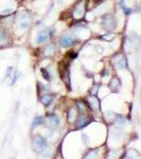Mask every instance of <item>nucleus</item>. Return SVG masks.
<instances>
[{"label":"nucleus","instance_id":"2eb2a0df","mask_svg":"<svg viewBox=\"0 0 141 159\" xmlns=\"http://www.w3.org/2000/svg\"><path fill=\"white\" fill-rule=\"evenodd\" d=\"M67 118H68V122L69 123H73L74 121H75V118H76V110H75V109H74V108L69 109Z\"/></svg>","mask_w":141,"mask_h":159},{"label":"nucleus","instance_id":"6e6552de","mask_svg":"<svg viewBox=\"0 0 141 159\" xmlns=\"http://www.w3.org/2000/svg\"><path fill=\"white\" fill-rule=\"evenodd\" d=\"M46 122L49 127L55 128L59 125V118L55 115V114H51V115L46 119Z\"/></svg>","mask_w":141,"mask_h":159},{"label":"nucleus","instance_id":"dca6fc26","mask_svg":"<svg viewBox=\"0 0 141 159\" xmlns=\"http://www.w3.org/2000/svg\"><path fill=\"white\" fill-rule=\"evenodd\" d=\"M116 67L118 69H124V68H127V61H126L125 58H120L119 61L116 63Z\"/></svg>","mask_w":141,"mask_h":159},{"label":"nucleus","instance_id":"f3484780","mask_svg":"<svg viewBox=\"0 0 141 159\" xmlns=\"http://www.w3.org/2000/svg\"><path fill=\"white\" fill-rule=\"evenodd\" d=\"M76 106H78L79 110L81 111V113H86L88 109V106L87 104H86V102H83V101H78L76 102Z\"/></svg>","mask_w":141,"mask_h":159},{"label":"nucleus","instance_id":"4468645a","mask_svg":"<svg viewBox=\"0 0 141 159\" xmlns=\"http://www.w3.org/2000/svg\"><path fill=\"white\" fill-rule=\"evenodd\" d=\"M44 122H45L44 117H41V116H36L35 118L33 119V122H32L31 128H32V130H34V128H36L37 126H39V125H41V124H44Z\"/></svg>","mask_w":141,"mask_h":159},{"label":"nucleus","instance_id":"9d476101","mask_svg":"<svg viewBox=\"0 0 141 159\" xmlns=\"http://www.w3.org/2000/svg\"><path fill=\"white\" fill-rule=\"evenodd\" d=\"M89 123H90V120H89L88 117L86 115H82L80 118L78 119V121H76V126H78V128H84L85 126H87Z\"/></svg>","mask_w":141,"mask_h":159},{"label":"nucleus","instance_id":"f03ea898","mask_svg":"<svg viewBox=\"0 0 141 159\" xmlns=\"http://www.w3.org/2000/svg\"><path fill=\"white\" fill-rule=\"evenodd\" d=\"M33 148L36 152H41L43 150L47 148V141L43 136L41 135H36L33 137Z\"/></svg>","mask_w":141,"mask_h":159},{"label":"nucleus","instance_id":"20e7f679","mask_svg":"<svg viewBox=\"0 0 141 159\" xmlns=\"http://www.w3.org/2000/svg\"><path fill=\"white\" fill-rule=\"evenodd\" d=\"M52 35V32L50 29H43L37 33L36 36V43L37 44H43L46 43Z\"/></svg>","mask_w":141,"mask_h":159},{"label":"nucleus","instance_id":"4be33fe9","mask_svg":"<svg viewBox=\"0 0 141 159\" xmlns=\"http://www.w3.org/2000/svg\"><path fill=\"white\" fill-rule=\"evenodd\" d=\"M19 75H20V72H18V71H16V72L14 73V75H13V80H12V82H11V85L13 86L15 83H16V81L19 79Z\"/></svg>","mask_w":141,"mask_h":159},{"label":"nucleus","instance_id":"1a4fd4ad","mask_svg":"<svg viewBox=\"0 0 141 159\" xmlns=\"http://www.w3.org/2000/svg\"><path fill=\"white\" fill-rule=\"evenodd\" d=\"M88 105L92 110L95 111H99L100 110V100L96 98V96H91L90 98L88 99Z\"/></svg>","mask_w":141,"mask_h":159},{"label":"nucleus","instance_id":"a211bd4d","mask_svg":"<svg viewBox=\"0 0 141 159\" xmlns=\"http://www.w3.org/2000/svg\"><path fill=\"white\" fill-rule=\"evenodd\" d=\"M98 157H99V151L95 150V151L89 152L87 155H86L85 159H98Z\"/></svg>","mask_w":141,"mask_h":159},{"label":"nucleus","instance_id":"ddd939ff","mask_svg":"<svg viewBox=\"0 0 141 159\" xmlns=\"http://www.w3.org/2000/svg\"><path fill=\"white\" fill-rule=\"evenodd\" d=\"M56 49H55V46L53 44H49L48 46H46V48L44 49V54L46 56H52L54 53H55Z\"/></svg>","mask_w":141,"mask_h":159},{"label":"nucleus","instance_id":"6ab92c4d","mask_svg":"<svg viewBox=\"0 0 141 159\" xmlns=\"http://www.w3.org/2000/svg\"><path fill=\"white\" fill-rule=\"evenodd\" d=\"M116 123H117L119 126H123L126 123V118L123 116H119L118 118L116 119Z\"/></svg>","mask_w":141,"mask_h":159},{"label":"nucleus","instance_id":"9b49d317","mask_svg":"<svg viewBox=\"0 0 141 159\" xmlns=\"http://www.w3.org/2000/svg\"><path fill=\"white\" fill-rule=\"evenodd\" d=\"M53 101H54V97L50 93L44 94V96L41 98V102L43 103V105H45V106L51 105V104L53 103Z\"/></svg>","mask_w":141,"mask_h":159},{"label":"nucleus","instance_id":"aec40b11","mask_svg":"<svg viewBox=\"0 0 141 159\" xmlns=\"http://www.w3.org/2000/svg\"><path fill=\"white\" fill-rule=\"evenodd\" d=\"M41 74H43L44 79L47 80V81H50V80H51V75H50V73H49L48 69H41Z\"/></svg>","mask_w":141,"mask_h":159},{"label":"nucleus","instance_id":"39448f33","mask_svg":"<svg viewBox=\"0 0 141 159\" xmlns=\"http://www.w3.org/2000/svg\"><path fill=\"white\" fill-rule=\"evenodd\" d=\"M58 44L62 48H69L74 44V37L70 34H65L59 38Z\"/></svg>","mask_w":141,"mask_h":159},{"label":"nucleus","instance_id":"f8f14e48","mask_svg":"<svg viewBox=\"0 0 141 159\" xmlns=\"http://www.w3.org/2000/svg\"><path fill=\"white\" fill-rule=\"evenodd\" d=\"M110 89L113 91H115V92H117V91H119V89L121 88V82L120 80H119L118 78H113V80H111L110 84Z\"/></svg>","mask_w":141,"mask_h":159},{"label":"nucleus","instance_id":"f257e3e1","mask_svg":"<svg viewBox=\"0 0 141 159\" xmlns=\"http://www.w3.org/2000/svg\"><path fill=\"white\" fill-rule=\"evenodd\" d=\"M16 22V27L21 31H26L30 28V24H31V16L27 11L20 12L17 17L15 18V21Z\"/></svg>","mask_w":141,"mask_h":159},{"label":"nucleus","instance_id":"412c9836","mask_svg":"<svg viewBox=\"0 0 141 159\" xmlns=\"http://www.w3.org/2000/svg\"><path fill=\"white\" fill-rule=\"evenodd\" d=\"M99 89H100V85H95V86H93L92 88L90 89L91 96H96V93H98Z\"/></svg>","mask_w":141,"mask_h":159},{"label":"nucleus","instance_id":"0eeeda50","mask_svg":"<svg viewBox=\"0 0 141 159\" xmlns=\"http://www.w3.org/2000/svg\"><path fill=\"white\" fill-rule=\"evenodd\" d=\"M10 41V34L6 27H0V46H6Z\"/></svg>","mask_w":141,"mask_h":159},{"label":"nucleus","instance_id":"7ed1b4c3","mask_svg":"<svg viewBox=\"0 0 141 159\" xmlns=\"http://www.w3.org/2000/svg\"><path fill=\"white\" fill-rule=\"evenodd\" d=\"M101 24H102L103 28L107 31H111L116 28V20H115V17L113 15H104L102 17V20H101Z\"/></svg>","mask_w":141,"mask_h":159},{"label":"nucleus","instance_id":"5701e85b","mask_svg":"<svg viewBox=\"0 0 141 159\" xmlns=\"http://www.w3.org/2000/svg\"><path fill=\"white\" fill-rule=\"evenodd\" d=\"M140 99H141V98H140Z\"/></svg>","mask_w":141,"mask_h":159},{"label":"nucleus","instance_id":"423d86ee","mask_svg":"<svg viewBox=\"0 0 141 159\" xmlns=\"http://www.w3.org/2000/svg\"><path fill=\"white\" fill-rule=\"evenodd\" d=\"M85 10H86V6H85V1H81L79 2L78 4L75 6L73 10V16L74 18L76 19H80L82 17L84 16V14H85Z\"/></svg>","mask_w":141,"mask_h":159}]
</instances>
